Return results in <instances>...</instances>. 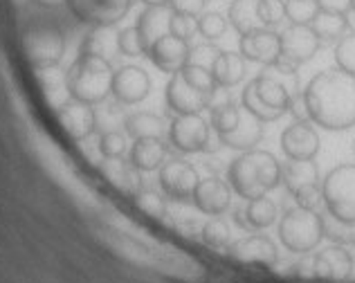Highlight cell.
I'll return each mask as SVG.
<instances>
[{"label":"cell","mask_w":355,"mask_h":283,"mask_svg":"<svg viewBox=\"0 0 355 283\" xmlns=\"http://www.w3.org/2000/svg\"><path fill=\"white\" fill-rule=\"evenodd\" d=\"M308 117L326 130L355 126V74L340 68L317 72L304 88Z\"/></svg>","instance_id":"1"},{"label":"cell","mask_w":355,"mask_h":283,"mask_svg":"<svg viewBox=\"0 0 355 283\" xmlns=\"http://www.w3.org/2000/svg\"><path fill=\"white\" fill-rule=\"evenodd\" d=\"M302 92L299 86L297 68L286 61H275L263 65V70L257 79H252L241 94L243 108H248L252 115L259 117L263 124L282 119L297 94Z\"/></svg>","instance_id":"2"},{"label":"cell","mask_w":355,"mask_h":283,"mask_svg":"<svg viewBox=\"0 0 355 283\" xmlns=\"http://www.w3.org/2000/svg\"><path fill=\"white\" fill-rule=\"evenodd\" d=\"M227 182L243 200L263 198L282 185V162L270 151H243L236 160H232Z\"/></svg>","instance_id":"3"},{"label":"cell","mask_w":355,"mask_h":283,"mask_svg":"<svg viewBox=\"0 0 355 283\" xmlns=\"http://www.w3.org/2000/svg\"><path fill=\"white\" fill-rule=\"evenodd\" d=\"M21 43L25 59L36 68L59 65L65 54V34L63 27L48 14L27 16L21 27Z\"/></svg>","instance_id":"4"},{"label":"cell","mask_w":355,"mask_h":283,"mask_svg":"<svg viewBox=\"0 0 355 283\" xmlns=\"http://www.w3.org/2000/svg\"><path fill=\"white\" fill-rule=\"evenodd\" d=\"M113 63L95 54H79L68 68L70 97L97 106L104 101L113 88Z\"/></svg>","instance_id":"5"},{"label":"cell","mask_w":355,"mask_h":283,"mask_svg":"<svg viewBox=\"0 0 355 283\" xmlns=\"http://www.w3.org/2000/svg\"><path fill=\"white\" fill-rule=\"evenodd\" d=\"M279 239L284 248L293 254H308L313 252L324 239L322 228V212L306 209V207H291L279 221Z\"/></svg>","instance_id":"6"},{"label":"cell","mask_w":355,"mask_h":283,"mask_svg":"<svg viewBox=\"0 0 355 283\" xmlns=\"http://www.w3.org/2000/svg\"><path fill=\"white\" fill-rule=\"evenodd\" d=\"M166 139L178 153H200V151H216L220 139L216 130L211 128V121L198 115H178L171 119L166 128Z\"/></svg>","instance_id":"7"},{"label":"cell","mask_w":355,"mask_h":283,"mask_svg":"<svg viewBox=\"0 0 355 283\" xmlns=\"http://www.w3.org/2000/svg\"><path fill=\"white\" fill-rule=\"evenodd\" d=\"M282 182L295 198V205L306 209H320L324 205L322 178L315 160H288L282 164Z\"/></svg>","instance_id":"8"},{"label":"cell","mask_w":355,"mask_h":283,"mask_svg":"<svg viewBox=\"0 0 355 283\" xmlns=\"http://www.w3.org/2000/svg\"><path fill=\"white\" fill-rule=\"evenodd\" d=\"M322 194L326 212L355 223V164L331 169L322 180Z\"/></svg>","instance_id":"9"},{"label":"cell","mask_w":355,"mask_h":283,"mask_svg":"<svg viewBox=\"0 0 355 283\" xmlns=\"http://www.w3.org/2000/svg\"><path fill=\"white\" fill-rule=\"evenodd\" d=\"M211 94L202 90L200 86H196L193 81L184 77V72H173L169 83L164 88V101H166V110L171 112L173 117L178 115H198L205 108H209L211 103Z\"/></svg>","instance_id":"10"},{"label":"cell","mask_w":355,"mask_h":283,"mask_svg":"<svg viewBox=\"0 0 355 283\" xmlns=\"http://www.w3.org/2000/svg\"><path fill=\"white\" fill-rule=\"evenodd\" d=\"M74 21L90 27H115L128 14L133 0H63Z\"/></svg>","instance_id":"11"},{"label":"cell","mask_w":355,"mask_h":283,"mask_svg":"<svg viewBox=\"0 0 355 283\" xmlns=\"http://www.w3.org/2000/svg\"><path fill=\"white\" fill-rule=\"evenodd\" d=\"M200 178L191 162L180 157L166 160L160 169V187L162 194L173 203H191L193 191L198 187Z\"/></svg>","instance_id":"12"},{"label":"cell","mask_w":355,"mask_h":283,"mask_svg":"<svg viewBox=\"0 0 355 283\" xmlns=\"http://www.w3.org/2000/svg\"><path fill=\"white\" fill-rule=\"evenodd\" d=\"M320 39L311 30V25H288L282 32V56L279 59L295 65H304L320 52Z\"/></svg>","instance_id":"13"},{"label":"cell","mask_w":355,"mask_h":283,"mask_svg":"<svg viewBox=\"0 0 355 283\" xmlns=\"http://www.w3.org/2000/svg\"><path fill=\"white\" fill-rule=\"evenodd\" d=\"M151 92V77L139 65H121L115 70L113 88L110 94L117 99L121 106H135V103L144 101Z\"/></svg>","instance_id":"14"},{"label":"cell","mask_w":355,"mask_h":283,"mask_svg":"<svg viewBox=\"0 0 355 283\" xmlns=\"http://www.w3.org/2000/svg\"><path fill=\"white\" fill-rule=\"evenodd\" d=\"M239 52L245 61L270 65L282 56V34H277V30H268V27L243 34L239 36Z\"/></svg>","instance_id":"15"},{"label":"cell","mask_w":355,"mask_h":283,"mask_svg":"<svg viewBox=\"0 0 355 283\" xmlns=\"http://www.w3.org/2000/svg\"><path fill=\"white\" fill-rule=\"evenodd\" d=\"M57 119L63 128V133L74 142L88 139L97 130V112L90 103L70 99L68 103L57 110Z\"/></svg>","instance_id":"16"},{"label":"cell","mask_w":355,"mask_h":283,"mask_svg":"<svg viewBox=\"0 0 355 283\" xmlns=\"http://www.w3.org/2000/svg\"><path fill=\"white\" fill-rule=\"evenodd\" d=\"M282 148L288 160H315L320 153V135L313 121H293L282 133Z\"/></svg>","instance_id":"17"},{"label":"cell","mask_w":355,"mask_h":283,"mask_svg":"<svg viewBox=\"0 0 355 283\" xmlns=\"http://www.w3.org/2000/svg\"><path fill=\"white\" fill-rule=\"evenodd\" d=\"M191 203L207 216H223L232 205V187L218 175L205 178L196 187Z\"/></svg>","instance_id":"18"},{"label":"cell","mask_w":355,"mask_h":283,"mask_svg":"<svg viewBox=\"0 0 355 283\" xmlns=\"http://www.w3.org/2000/svg\"><path fill=\"white\" fill-rule=\"evenodd\" d=\"M220 144L227 148H236V151H252L261 139H263V121L259 117H254L248 108L239 110V117L234 121V126L225 133L218 135Z\"/></svg>","instance_id":"19"},{"label":"cell","mask_w":355,"mask_h":283,"mask_svg":"<svg viewBox=\"0 0 355 283\" xmlns=\"http://www.w3.org/2000/svg\"><path fill=\"white\" fill-rule=\"evenodd\" d=\"M189 52H191L189 43L178 39V36H173V34H166L146 52V56L151 59V63L157 70H162L166 74H173V72H180L187 65Z\"/></svg>","instance_id":"20"},{"label":"cell","mask_w":355,"mask_h":283,"mask_svg":"<svg viewBox=\"0 0 355 283\" xmlns=\"http://www.w3.org/2000/svg\"><path fill=\"white\" fill-rule=\"evenodd\" d=\"M232 254L241 263H252V266H266L275 268L279 263V250L272 239L266 234H252L248 239L232 245Z\"/></svg>","instance_id":"21"},{"label":"cell","mask_w":355,"mask_h":283,"mask_svg":"<svg viewBox=\"0 0 355 283\" xmlns=\"http://www.w3.org/2000/svg\"><path fill=\"white\" fill-rule=\"evenodd\" d=\"M234 223L243 232H261L268 230L270 225L277 223V205L270 200L268 196L254 198V200H245V207H239L234 212Z\"/></svg>","instance_id":"22"},{"label":"cell","mask_w":355,"mask_h":283,"mask_svg":"<svg viewBox=\"0 0 355 283\" xmlns=\"http://www.w3.org/2000/svg\"><path fill=\"white\" fill-rule=\"evenodd\" d=\"M315 275L322 279L342 281L353 275V257L347 245H329L313 259Z\"/></svg>","instance_id":"23"},{"label":"cell","mask_w":355,"mask_h":283,"mask_svg":"<svg viewBox=\"0 0 355 283\" xmlns=\"http://www.w3.org/2000/svg\"><path fill=\"white\" fill-rule=\"evenodd\" d=\"M171 16H173L171 7H146L137 16L135 30L139 34V39H142L144 52L151 50L162 36L171 34Z\"/></svg>","instance_id":"24"},{"label":"cell","mask_w":355,"mask_h":283,"mask_svg":"<svg viewBox=\"0 0 355 283\" xmlns=\"http://www.w3.org/2000/svg\"><path fill=\"white\" fill-rule=\"evenodd\" d=\"M166 153H169V148L164 144V137H142L133 139L128 160L137 171L151 173L162 169V164L166 162Z\"/></svg>","instance_id":"25"},{"label":"cell","mask_w":355,"mask_h":283,"mask_svg":"<svg viewBox=\"0 0 355 283\" xmlns=\"http://www.w3.org/2000/svg\"><path fill=\"white\" fill-rule=\"evenodd\" d=\"M99 171L110 185L128 196H135L139 189H142V178H139L142 171H137V169L130 164V160L126 162V160H121V157H104L99 162Z\"/></svg>","instance_id":"26"},{"label":"cell","mask_w":355,"mask_h":283,"mask_svg":"<svg viewBox=\"0 0 355 283\" xmlns=\"http://www.w3.org/2000/svg\"><path fill=\"white\" fill-rule=\"evenodd\" d=\"M36 81L43 90L45 101L50 103L54 110H59L63 103H68L70 88H68V72H63L59 65H50V68H36Z\"/></svg>","instance_id":"27"},{"label":"cell","mask_w":355,"mask_h":283,"mask_svg":"<svg viewBox=\"0 0 355 283\" xmlns=\"http://www.w3.org/2000/svg\"><path fill=\"white\" fill-rule=\"evenodd\" d=\"M214 81H216L218 88H234L245 79L248 72V61L243 59L241 52H230L223 50L220 56L214 63Z\"/></svg>","instance_id":"28"},{"label":"cell","mask_w":355,"mask_h":283,"mask_svg":"<svg viewBox=\"0 0 355 283\" xmlns=\"http://www.w3.org/2000/svg\"><path fill=\"white\" fill-rule=\"evenodd\" d=\"M311 30L315 32L322 45H335L344 34H349V18L347 14H335L320 9V14L311 21Z\"/></svg>","instance_id":"29"},{"label":"cell","mask_w":355,"mask_h":283,"mask_svg":"<svg viewBox=\"0 0 355 283\" xmlns=\"http://www.w3.org/2000/svg\"><path fill=\"white\" fill-rule=\"evenodd\" d=\"M227 21L239 32V36L261 30L263 23H261L259 16V0H232L227 9Z\"/></svg>","instance_id":"30"},{"label":"cell","mask_w":355,"mask_h":283,"mask_svg":"<svg viewBox=\"0 0 355 283\" xmlns=\"http://www.w3.org/2000/svg\"><path fill=\"white\" fill-rule=\"evenodd\" d=\"M124 130H126V135L133 139L164 137L166 126H164L162 117H157L153 112H146V110H137V112H130V115L124 119Z\"/></svg>","instance_id":"31"},{"label":"cell","mask_w":355,"mask_h":283,"mask_svg":"<svg viewBox=\"0 0 355 283\" xmlns=\"http://www.w3.org/2000/svg\"><path fill=\"white\" fill-rule=\"evenodd\" d=\"M110 27H92V32L83 39L79 54H95L101 59H108L113 52L117 50V34H108ZM110 61V59H108Z\"/></svg>","instance_id":"32"},{"label":"cell","mask_w":355,"mask_h":283,"mask_svg":"<svg viewBox=\"0 0 355 283\" xmlns=\"http://www.w3.org/2000/svg\"><path fill=\"white\" fill-rule=\"evenodd\" d=\"M322 228L324 239H329L335 245H355V223L342 221L329 212H322Z\"/></svg>","instance_id":"33"},{"label":"cell","mask_w":355,"mask_h":283,"mask_svg":"<svg viewBox=\"0 0 355 283\" xmlns=\"http://www.w3.org/2000/svg\"><path fill=\"white\" fill-rule=\"evenodd\" d=\"M286 21L291 25H311L313 18L320 14L317 0H284Z\"/></svg>","instance_id":"34"},{"label":"cell","mask_w":355,"mask_h":283,"mask_svg":"<svg viewBox=\"0 0 355 283\" xmlns=\"http://www.w3.org/2000/svg\"><path fill=\"white\" fill-rule=\"evenodd\" d=\"M133 203L139 212L146 216H153V218H164L166 216V200L157 191H153V189L142 187L133 196Z\"/></svg>","instance_id":"35"},{"label":"cell","mask_w":355,"mask_h":283,"mask_svg":"<svg viewBox=\"0 0 355 283\" xmlns=\"http://www.w3.org/2000/svg\"><path fill=\"white\" fill-rule=\"evenodd\" d=\"M230 27V21L227 16H223L220 12H205L200 18H198V34L202 36L205 41H218L225 36Z\"/></svg>","instance_id":"36"},{"label":"cell","mask_w":355,"mask_h":283,"mask_svg":"<svg viewBox=\"0 0 355 283\" xmlns=\"http://www.w3.org/2000/svg\"><path fill=\"white\" fill-rule=\"evenodd\" d=\"M202 241L209 245V248H216V250H223L227 248L230 241H232V232H230V225L218 218V216H214L211 221L205 223L202 228Z\"/></svg>","instance_id":"37"},{"label":"cell","mask_w":355,"mask_h":283,"mask_svg":"<svg viewBox=\"0 0 355 283\" xmlns=\"http://www.w3.org/2000/svg\"><path fill=\"white\" fill-rule=\"evenodd\" d=\"M335 63H338L340 70L355 74V32L344 34L335 43Z\"/></svg>","instance_id":"38"},{"label":"cell","mask_w":355,"mask_h":283,"mask_svg":"<svg viewBox=\"0 0 355 283\" xmlns=\"http://www.w3.org/2000/svg\"><path fill=\"white\" fill-rule=\"evenodd\" d=\"M259 16L261 23L268 30H277L286 21V5L284 0H259Z\"/></svg>","instance_id":"39"},{"label":"cell","mask_w":355,"mask_h":283,"mask_svg":"<svg viewBox=\"0 0 355 283\" xmlns=\"http://www.w3.org/2000/svg\"><path fill=\"white\" fill-rule=\"evenodd\" d=\"M220 52H223L220 47L214 45L211 41L209 43H200V45L191 47L187 63H189V65H198V68H205V70H214V63H216Z\"/></svg>","instance_id":"40"},{"label":"cell","mask_w":355,"mask_h":283,"mask_svg":"<svg viewBox=\"0 0 355 283\" xmlns=\"http://www.w3.org/2000/svg\"><path fill=\"white\" fill-rule=\"evenodd\" d=\"M117 50H119L121 56H128V59H135V56L146 54L142 39H139V34L135 30V25L117 32Z\"/></svg>","instance_id":"41"},{"label":"cell","mask_w":355,"mask_h":283,"mask_svg":"<svg viewBox=\"0 0 355 283\" xmlns=\"http://www.w3.org/2000/svg\"><path fill=\"white\" fill-rule=\"evenodd\" d=\"M99 153L104 157H124L126 153V137L119 130H106L99 137Z\"/></svg>","instance_id":"42"},{"label":"cell","mask_w":355,"mask_h":283,"mask_svg":"<svg viewBox=\"0 0 355 283\" xmlns=\"http://www.w3.org/2000/svg\"><path fill=\"white\" fill-rule=\"evenodd\" d=\"M198 18L200 16H189V14H178L171 16V34L189 43L196 34H198Z\"/></svg>","instance_id":"43"},{"label":"cell","mask_w":355,"mask_h":283,"mask_svg":"<svg viewBox=\"0 0 355 283\" xmlns=\"http://www.w3.org/2000/svg\"><path fill=\"white\" fill-rule=\"evenodd\" d=\"M169 7L178 14L202 16L205 12H207V0H171Z\"/></svg>","instance_id":"44"},{"label":"cell","mask_w":355,"mask_h":283,"mask_svg":"<svg viewBox=\"0 0 355 283\" xmlns=\"http://www.w3.org/2000/svg\"><path fill=\"white\" fill-rule=\"evenodd\" d=\"M320 9L324 12H335V14H349L353 7V0H317Z\"/></svg>","instance_id":"45"},{"label":"cell","mask_w":355,"mask_h":283,"mask_svg":"<svg viewBox=\"0 0 355 283\" xmlns=\"http://www.w3.org/2000/svg\"><path fill=\"white\" fill-rule=\"evenodd\" d=\"M139 3H144L146 7H169L171 0H139Z\"/></svg>","instance_id":"46"},{"label":"cell","mask_w":355,"mask_h":283,"mask_svg":"<svg viewBox=\"0 0 355 283\" xmlns=\"http://www.w3.org/2000/svg\"><path fill=\"white\" fill-rule=\"evenodd\" d=\"M351 14H355V0H353V7H351Z\"/></svg>","instance_id":"47"},{"label":"cell","mask_w":355,"mask_h":283,"mask_svg":"<svg viewBox=\"0 0 355 283\" xmlns=\"http://www.w3.org/2000/svg\"><path fill=\"white\" fill-rule=\"evenodd\" d=\"M207 3H209V0H207Z\"/></svg>","instance_id":"48"}]
</instances>
